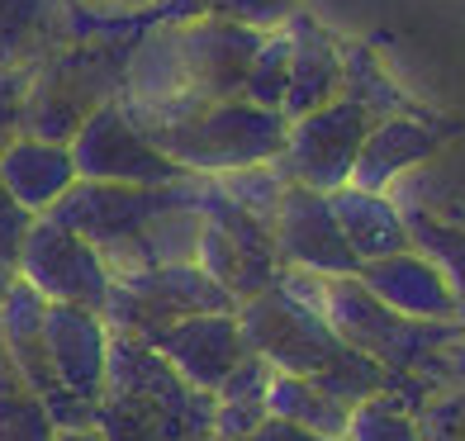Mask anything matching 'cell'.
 Segmentation results:
<instances>
[{"label":"cell","mask_w":465,"mask_h":441,"mask_svg":"<svg viewBox=\"0 0 465 441\" xmlns=\"http://www.w3.org/2000/svg\"><path fill=\"white\" fill-rule=\"evenodd\" d=\"M285 38H290V81H285V119H300L319 104L342 95V44L313 19L309 10L294 5L285 15Z\"/></svg>","instance_id":"cell-16"},{"label":"cell","mask_w":465,"mask_h":441,"mask_svg":"<svg viewBox=\"0 0 465 441\" xmlns=\"http://www.w3.org/2000/svg\"><path fill=\"white\" fill-rule=\"evenodd\" d=\"M91 427L100 441H214V394L185 385L147 342L114 332Z\"/></svg>","instance_id":"cell-2"},{"label":"cell","mask_w":465,"mask_h":441,"mask_svg":"<svg viewBox=\"0 0 465 441\" xmlns=\"http://www.w3.org/2000/svg\"><path fill=\"white\" fill-rule=\"evenodd\" d=\"M271 247L281 270H309V276H356L351 247L337 228L332 200L309 185H285V195L271 214Z\"/></svg>","instance_id":"cell-11"},{"label":"cell","mask_w":465,"mask_h":441,"mask_svg":"<svg viewBox=\"0 0 465 441\" xmlns=\"http://www.w3.org/2000/svg\"><path fill=\"white\" fill-rule=\"evenodd\" d=\"M0 181H5V191L38 219V214H48L81 176H76V162H72L67 142H48V138L25 133L10 147H0Z\"/></svg>","instance_id":"cell-17"},{"label":"cell","mask_w":465,"mask_h":441,"mask_svg":"<svg viewBox=\"0 0 465 441\" xmlns=\"http://www.w3.org/2000/svg\"><path fill=\"white\" fill-rule=\"evenodd\" d=\"M356 280H361L385 309L404 313L418 323H460V304L447 289L441 270L422 257V251H394V257H380L356 266Z\"/></svg>","instance_id":"cell-14"},{"label":"cell","mask_w":465,"mask_h":441,"mask_svg":"<svg viewBox=\"0 0 465 441\" xmlns=\"http://www.w3.org/2000/svg\"><path fill=\"white\" fill-rule=\"evenodd\" d=\"M266 417H285L294 427H309L319 436H347V423H351V408L328 398L319 385L300 380V375H281L271 370V385H266Z\"/></svg>","instance_id":"cell-20"},{"label":"cell","mask_w":465,"mask_h":441,"mask_svg":"<svg viewBox=\"0 0 465 441\" xmlns=\"http://www.w3.org/2000/svg\"><path fill=\"white\" fill-rule=\"evenodd\" d=\"M437 152H441V129H432L428 119H418V114L375 119L366 142H361V152H356V162H351V181L347 185L390 195L409 172L428 166Z\"/></svg>","instance_id":"cell-15"},{"label":"cell","mask_w":465,"mask_h":441,"mask_svg":"<svg viewBox=\"0 0 465 441\" xmlns=\"http://www.w3.org/2000/svg\"><path fill=\"white\" fill-rule=\"evenodd\" d=\"M195 261H200L204 276H214L238 304L281 280V261H276V247H271V223L252 219L238 204H228L219 195L214 176H209L204 204H200Z\"/></svg>","instance_id":"cell-7"},{"label":"cell","mask_w":465,"mask_h":441,"mask_svg":"<svg viewBox=\"0 0 465 441\" xmlns=\"http://www.w3.org/2000/svg\"><path fill=\"white\" fill-rule=\"evenodd\" d=\"M418 441H465V380L432 389L413 408Z\"/></svg>","instance_id":"cell-27"},{"label":"cell","mask_w":465,"mask_h":441,"mask_svg":"<svg viewBox=\"0 0 465 441\" xmlns=\"http://www.w3.org/2000/svg\"><path fill=\"white\" fill-rule=\"evenodd\" d=\"M0 441H57L53 413L15 370L5 342H0Z\"/></svg>","instance_id":"cell-23"},{"label":"cell","mask_w":465,"mask_h":441,"mask_svg":"<svg viewBox=\"0 0 465 441\" xmlns=\"http://www.w3.org/2000/svg\"><path fill=\"white\" fill-rule=\"evenodd\" d=\"M371 123L375 119L347 95H337V100L319 104V110L290 119L276 172L290 185H309V191H323V195L342 191L351 181V162L361 152Z\"/></svg>","instance_id":"cell-8"},{"label":"cell","mask_w":465,"mask_h":441,"mask_svg":"<svg viewBox=\"0 0 465 441\" xmlns=\"http://www.w3.org/2000/svg\"><path fill=\"white\" fill-rule=\"evenodd\" d=\"M19 280L34 285L48 304H76V309H95L104 313V299L114 289V276L104 266L100 247H91L81 233L53 223L48 214H38L19 247Z\"/></svg>","instance_id":"cell-10"},{"label":"cell","mask_w":465,"mask_h":441,"mask_svg":"<svg viewBox=\"0 0 465 441\" xmlns=\"http://www.w3.org/2000/svg\"><path fill=\"white\" fill-rule=\"evenodd\" d=\"M29 223H34V214L5 191V181H0V261H10V266L19 261V247H25Z\"/></svg>","instance_id":"cell-31"},{"label":"cell","mask_w":465,"mask_h":441,"mask_svg":"<svg viewBox=\"0 0 465 441\" xmlns=\"http://www.w3.org/2000/svg\"><path fill=\"white\" fill-rule=\"evenodd\" d=\"M276 285H285L294 299H304L309 309H319L337 338L347 347H356L361 356H371L375 366H385L390 375H418V366L428 361L432 351L465 338V323H418V318H404V313L385 309L356 276L281 270Z\"/></svg>","instance_id":"cell-4"},{"label":"cell","mask_w":465,"mask_h":441,"mask_svg":"<svg viewBox=\"0 0 465 441\" xmlns=\"http://www.w3.org/2000/svg\"><path fill=\"white\" fill-rule=\"evenodd\" d=\"M342 95L361 104L371 119L413 114V100L394 86L390 72L380 67V57L366 44H342Z\"/></svg>","instance_id":"cell-22"},{"label":"cell","mask_w":465,"mask_h":441,"mask_svg":"<svg viewBox=\"0 0 465 441\" xmlns=\"http://www.w3.org/2000/svg\"><path fill=\"white\" fill-rule=\"evenodd\" d=\"M342 441H418V427H413V413L399 398L375 394V398L351 408V423H347Z\"/></svg>","instance_id":"cell-26"},{"label":"cell","mask_w":465,"mask_h":441,"mask_svg":"<svg viewBox=\"0 0 465 441\" xmlns=\"http://www.w3.org/2000/svg\"><path fill=\"white\" fill-rule=\"evenodd\" d=\"M67 5H114V10H147L153 0H67Z\"/></svg>","instance_id":"cell-33"},{"label":"cell","mask_w":465,"mask_h":441,"mask_svg":"<svg viewBox=\"0 0 465 441\" xmlns=\"http://www.w3.org/2000/svg\"><path fill=\"white\" fill-rule=\"evenodd\" d=\"M214 185H219V195L228 204H238L252 219L271 223V214H276V204H281L290 181L276 172V162H262V166H242V172H223V176H214Z\"/></svg>","instance_id":"cell-25"},{"label":"cell","mask_w":465,"mask_h":441,"mask_svg":"<svg viewBox=\"0 0 465 441\" xmlns=\"http://www.w3.org/2000/svg\"><path fill=\"white\" fill-rule=\"evenodd\" d=\"M238 328L242 347L252 356H262L271 370L300 375V380L319 385L337 404H366V398L390 389V370L375 366L371 356L347 347L319 309H309L304 299H294L285 285H271L262 294L238 304Z\"/></svg>","instance_id":"cell-1"},{"label":"cell","mask_w":465,"mask_h":441,"mask_svg":"<svg viewBox=\"0 0 465 441\" xmlns=\"http://www.w3.org/2000/svg\"><path fill=\"white\" fill-rule=\"evenodd\" d=\"M399 209H404L409 247L422 251L441 270V280H447V289L460 304V323H465V223L441 219L437 209H422V204H399Z\"/></svg>","instance_id":"cell-21"},{"label":"cell","mask_w":465,"mask_h":441,"mask_svg":"<svg viewBox=\"0 0 465 441\" xmlns=\"http://www.w3.org/2000/svg\"><path fill=\"white\" fill-rule=\"evenodd\" d=\"M266 385H271V366L262 361V356L247 351L242 361L223 375V385L214 389V398H219V404H228V398H262V404H266Z\"/></svg>","instance_id":"cell-29"},{"label":"cell","mask_w":465,"mask_h":441,"mask_svg":"<svg viewBox=\"0 0 465 441\" xmlns=\"http://www.w3.org/2000/svg\"><path fill=\"white\" fill-rule=\"evenodd\" d=\"M166 366H172L185 385H195L204 394H214L223 385V375L247 356L238 313H190L157 328L153 338H143Z\"/></svg>","instance_id":"cell-13"},{"label":"cell","mask_w":465,"mask_h":441,"mask_svg":"<svg viewBox=\"0 0 465 441\" xmlns=\"http://www.w3.org/2000/svg\"><path fill=\"white\" fill-rule=\"evenodd\" d=\"M67 44V0H0V67H38Z\"/></svg>","instance_id":"cell-19"},{"label":"cell","mask_w":465,"mask_h":441,"mask_svg":"<svg viewBox=\"0 0 465 441\" xmlns=\"http://www.w3.org/2000/svg\"><path fill=\"white\" fill-rule=\"evenodd\" d=\"M328 200H332V214H337V228H342L351 257L361 266L380 261V257H394V251H409L404 209H399L390 195L342 185V191H332Z\"/></svg>","instance_id":"cell-18"},{"label":"cell","mask_w":465,"mask_h":441,"mask_svg":"<svg viewBox=\"0 0 465 441\" xmlns=\"http://www.w3.org/2000/svg\"><path fill=\"white\" fill-rule=\"evenodd\" d=\"M29 81L34 67H0V147L29 133Z\"/></svg>","instance_id":"cell-28"},{"label":"cell","mask_w":465,"mask_h":441,"mask_svg":"<svg viewBox=\"0 0 465 441\" xmlns=\"http://www.w3.org/2000/svg\"><path fill=\"white\" fill-rule=\"evenodd\" d=\"M57 441H100L95 427H67V432H57Z\"/></svg>","instance_id":"cell-34"},{"label":"cell","mask_w":465,"mask_h":441,"mask_svg":"<svg viewBox=\"0 0 465 441\" xmlns=\"http://www.w3.org/2000/svg\"><path fill=\"white\" fill-rule=\"evenodd\" d=\"M72 162L81 181H104V185H176L190 172L162 152L138 123L124 114L119 100H100L72 133Z\"/></svg>","instance_id":"cell-9"},{"label":"cell","mask_w":465,"mask_h":441,"mask_svg":"<svg viewBox=\"0 0 465 441\" xmlns=\"http://www.w3.org/2000/svg\"><path fill=\"white\" fill-rule=\"evenodd\" d=\"M124 114L190 176H223L242 172V166L276 162L290 133V119L281 110L252 104L242 95L195 104H147V110L124 104Z\"/></svg>","instance_id":"cell-3"},{"label":"cell","mask_w":465,"mask_h":441,"mask_svg":"<svg viewBox=\"0 0 465 441\" xmlns=\"http://www.w3.org/2000/svg\"><path fill=\"white\" fill-rule=\"evenodd\" d=\"M110 342L114 332L95 309L76 304H48L44 313V356L57 385L67 389L76 404L95 408L104 394V370H110Z\"/></svg>","instance_id":"cell-12"},{"label":"cell","mask_w":465,"mask_h":441,"mask_svg":"<svg viewBox=\"0 0 465 441\" xmlns=\"http://www.w3.org/2000/svg\"><path fill=\"white\" fill-rule=\"evenodd\" d=\"M190 313H238V299L214 276H204L200 261H172L153 270H134V276H114V289L104 299L100 318L119 338L143 342L157 328L190 318Z\"/></svg>","instance_id":"cell-6"},{"label":"cell","mask_w":465,"mask_h":441,"mask_svg":"<svg viewBox=\"0 0 465 441\" xmlns=\"http://www.w3.org/2000/svg\"><path fill=\"white\" fill-rule=\"evenodd\" d=\"M209 176H185L176 185H104V181H76L62 195L48 219L81 233L91 247H100V257L110 261L114 251H124L134 238H143L147 228L166 214L204 204Z\"/></svg>","instance_id":"cell-5"},{"label":"cell","mask_w":465,"mask_h":441,"mask_svg":"<svg viewBox=\"0 0 465 441\" xmlns=\"http://www.w3.org/2000/svg\"><path fill=\"white\" fill-rule=\"evenodd\" d=\"M15 280H19V270H15L10 261H0V299H5V294L15 289Z\"/></svg>","instance_id":"cell-35"},{"label":"cell","mask_w":465,"mask_h":441,"mask_svg":"<svg viewBox=\"0 0 465 441\" xmlns=\"http://www.w3.org/2000/svg\"><path fill=\"white\" fill-rule=\"evenodd\" d=\"M214 441H228V436H214Z\"/></svg>","instance_id":"cell-36"},{"label":"cell","mask_w":465,"mask_h":441,"mask_svg":"<svg viewBox=\"0 0 465 441\" xmlns=\"http://www.w3.org/2000/svg\"><path fill=\"white\" fill-rule=\"evenodd\" d=\"M262 423H266V404H262V398H228V404L214 398V436L242 441V436L257 432Z\"/></svg>","instance_id":"cell-30"},{"label":"cell","mask_w":465,"mask_h":441,"mask_svg":"<svg viewBox=\"0 0 465 441\" xmlns=\"http://www.w3.org/2000/svg\"><path fill=\"white\" fill-rule=\"evenodd\" d=\"M285 81H290V38H285V29H266L262 48L252 53L242 100L266 104V110H281L285 104Z\"/></svg>","instance_id":"cell-24"},{"label":"cell","mask_w":465,"mask_h":441,"mask_svg":"<svg viewBox=\"0 0 465 441\" xmlns=\"http://www.w3.org/2000/svg\"><path fill=\"white\" fill-rule=\"evenodd\" d=\"M242 441H337V436H319V432H309V427L285 423V417H266V423L252 432V436H242Z\"/></svg>","instance_id":"cell-32"}]
</instances>
